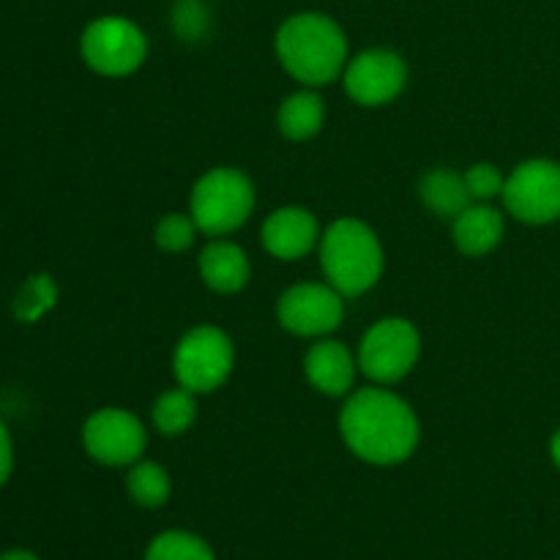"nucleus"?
<instances>
[{
  "label": "nucleus",
  "instance_id": "ddd939ff",
  "mask_svg": "<svg viewBox=\"0 0 560 560\" xmlns=\"http://www.w3.org/2000/svg\"><path fill=\"white\" fill-rule=\"evenodd\" d=\"M359 359L348 350V345L337 339H320L312 345L304 359L306 381L326 397H345L353 388Z\"/></svg>",
  "mask_w": 560,
  "mask_h": 560
},
{
  "label": "nucleus",
  "instance_id": "4468645a",
  "mask_svg": "<svg viewBox=\"0 0 560 560\" xmlns=\"http://www.w3.org/2000/svg\"><path fill=\"white\" fill-rule=\"evenodd\" d=\"M503 213L490 202H470L457 219H454V244L463 255L485 257L503 241Z\"/></svg>",
  "mask_w": 560,
  "mask_h": 560
},
{
  "label": "nucleus",
  "instance_id": "7ed1b4c3",
  "mask_svg": "<svg viewBox=\"0 0 560 560\" xmlns=\"http://www.w3.org/2000/svg\"><path fill=\"white\" fill-rule=\"evenodd\" d=\"M320 266L328 284L345 299L366 293L383 273L381 238L359 219H337L320 235Z\"/></svg>",
  "mask_w": 560,
  "mask_h": 560
},
{
  "label": "nucleus",
  "instance_id": "393cba45",
  "mask_svg": "<svg viewBox=\"0 0 560 560\" xmlns=\"http://www.w3.org/2000/svg\"><path fill=\"white\" fill-rule=\"evenodd\" d=\"M11 468H14V443H11L9 427L0 419V487L9 481Z\"/></svg>",
  "mask_w": 560,
  "mask_h": 560
},
{
  "label": "nucleus",
  "instance_id": "f257e3e1",
  "mask_svg": "<svg viewBox=\"0 0 560 560\" xmlns=\"http://www.w3.org/2000/svg\"><path fill=\"white\" fill-rule=\"evenodd\" d=\"M339 432L350 452L370 465H399L416 452L421 438L419 416L386 388L350 394L339 413Z\"/></svg>",
  "mask_w": 560,
  "mask_h": 560
},
{
  "label": "nucleus",
  "instance_id": "1a4fd4ad",
  "mask_svg": "<svg viewBox=\"0 0 560 560\" xmlns=\"http://www.w3.org/2000/svg\"><path fill=\"white\" fill-rule=\"evenodd\" d=\"M82 443L96 463L124 468V465L140 463L148 432L142 421L129 410L102 408L82 427Z\"/></svg>",
  "mask_w": 560,
  "mask_h": 560
},
{
  "label": "nucleus",
  "instance_id": "a211bd4d",
  "mask_svg": "<svg viewBox=\"0 0 560 560\" xmlns=\"http://www.w3.org/2000/svg\"><path fill=\"white\" fill-rule=\"evenodd\" d=\"M197 421V394H191L189 388L178 386L164 392L162 397L153 405V424L162 435L175 438L184 435L191 424Z\"/></svg>",
  "mask_w": 560,
  "mask_h": 560
},
{
  "label": "nucleus",
  "instance_id": "f03ea898",
  "mask_svg": "<svg viewBox=\"0 0 560 560\" xmlns=\"http://www.w3.org/2000/svg\"><path fill=\"white\" fill-rule=\"evenodd\" d=\"M273 44L279 63L304 85H328L348 66V36L331 16L315 11L284 20Z\"/></svg>",
  "mask_w": 560,
  "mask_h": 560
},
{
  "label": "nucleus",
  "instance_id": "b1692460",
  "mask_svg": "<svg viewBox=\"0 0 560 560\" xmlns=\"http://www.w3.org/2000/svg\"><path fill=\"white\" fill-rule=\"evenodd\" d=\"M173 27L184 42H195L208 31V9L202 0H178L173 11Z\"/></svg>",
  "mask_w": 560,
  "mask_h": 560
},
{
  "label": "nucleus",
  "instance_id": "20e7f679",
  "mask_svg": "<svg viewBox=\"0 0 560 560\" xmlns=\"http://www.w3.org/2000/svg\"><path fill=\"white\" fill-rule=\"evenodd\" d=\"M255 211V184L241 170H208L191 189L189 213L197 230L211 238L238 230Z\"/></svg>",
  "mask_w": 560,
  "mask_h": 560
},
{
  "label": "nucleus",
  "instance_id": "5701e85b",
  "mask_svg": "<svg viewBox=\"0 0 560 560\" xmlns=\"http://www.w3.org/2000/svg\"><path fill=\"white\" fill-rule=\"evenodd\" d=\"M465 184H468V191L470 197H474V202H490L503 195V184H506V178H503L501 170H498L495 164L481 162V164H474V167L465 173Z\"/></svg>",
  "mask_w": 560,
  "mask_h": 560
},
{
  "label": "nucleus",
  "instance_id": "423d86ee",
  "mask_svg": "<svg viewBox=\"0 0 560 560\" xmlns=\"http://www.w3.org/2000/svg\"><path fill=\"white\" fill-rule=\"evenodd\" d=\"M421 353V337L405 317H386L364 334L359 348V370L377 386H392L413 372Z\"/></svg>",
  "mask_w": 560,
  "mask_h": 560
},
{
  "label": "nucleus",
  "instance_id": "aec40b11",
  "mask_svg": "<svg viewBox=\"0 0 560 560\" xmlns=\"http://www.w3.org/2000/svg\"><path fill=\"white\" fill-rule=\"evenodd\" d=\"M145 560H217L208 541L186 530H167L148 545Z\"/></svg>",
  "mask_w": 560,
  "mask_h": 560
},
{
  "label": "nucleus",
  "instance_id": "a878e982",
  "mask_svg": "<svg viewBox=\"0 0 560 560\" xmlns=\"http://www.w3.org/2000/svg\"><path fill=\"white\" fill-rule=\"evenodd\" d=\"M0 560H38V558L27 550H11L5 552V556H0Z\"/></svg>",
  "mask_w": 560,
  "mask_h": 560
},
{
  "label": "nucleus",
  "instance_id": "412c9836",
  "mask_svg": "<svg viewBox=\"0 0 560 560\" xmlns=\"http://www.w3.org/2000/svg\"><path fill=\"white\" fill-rule=\"evenodd\" d=\"M58 301V284L47 273H36V277L25 279L14 299V317L22 323H36L38 317L47 315Z\"/></svg>",
  "mask_w": 560,
  "mask_h": 560
},
{
  "label": "nucleus",
  "instance_id": "4be33fe9",
  "mask_svg": "<svg viewBox=\"0 0 560 560\" xmlns=\"http://www.w3.org/2000/svg\"><path fill=\"white\" fill-rule=\"evenodd\" d=\"M195 235H197V224L191 219V213H167L162 222L156 224V246L167 255H180V252L189 249L195 244Z\"/></svg>",
  "mask_w": 560,
  "mask_h": 560
},
{
  "label": "nucleus",
  "instance_id": "bb28decb",
  "mask_svg": "<svg viewBox=\"0 0 560 560\" xmlns=\"http://www.w3.org/2000/svg\"><path fill=\"white\" fill-rule=\"evenodd\" d=\"M550 454H552V463H556L558 470H560V430L556 432V435H552V441H550Z\"/></svg>",
  "mask_w": 560,
  "mask_h": 560
},
{
  "label": "nucleus",
  "instance_id": "f8f14e48",
  "mask_svg": "<svg viewBox=\"0 0 560 560\" xmlns=\"http://www.w3.org/2000/svg\"><path fill=\"white\" fill-rule=\"evenodd\" d=\"M320 241V224L306 208H277L262 224V244L279 260H299Z\"/></svg>",
  "mask_w": 560,
  "mask_h": 560
},
{
  "label": "nucleus",
  "instance_id": "6ab92c4d",
  "mask_svg": "<svg viewBox=\"0 0 560 560\" xmlns=\"http://www.w3.org/2000/svg\"><path fill=\"white\" fill-rule=\"evenodd\" d=\"M129 495L135 498V503L145 509H159L170 501V474L159 463H135V468L129 470Z\"/></svg>",
  "mask_w": 560,
  "mask_h": 560
},
{
  "label": "nucleus",
  "instance_id": "39448f33",
  "mask_svg": "<svg viewBox=\"0 0 560 560\" xmlns=\"http://www.w3.org/2000/svg\"><path fill=\"white\" fill-rule=\"evenodd\" d=\"M235 364L233 339L217 326H197L178 342L173 370L178 386L191 394H211L228 383Z\"/></svg>",
  "mask_w": 560,
  "mask_h": 560
},
{
  "label": "nucleus",
  "instance_id": "0eeeda50",
  "mask_svg": "<svg viewBox=\"0 0 560 560\" xmlns=\"http://www.w3.org/2000/svg\"><path fill=\"white\" fill-rule=\"evenodd\" d=\"M80 49L96 74L126 77L145 63L148 38L126 16H98L82 33Z\"/></svg>",
  "mask_w": 560,
  "mask_h": 560
},
{
  "label": "nucleus",
  "instance_id": "2eb2a0df",
  "mask_svg": "<svg viewBox=\"0 0 560 560\" xmlns=\"http://www.w3.org/2000/svg\"><path fill=\"white\" fill-rule=\"evenodd\" d=\"M200 273L202 282L213 290V293H238L246 288L252 277V266L246 252L238 244L230 241H213L202 249L200 255Z\"/></svg>",
  "mask_w": 560,
  "mask_h": 560
},
{
  "label": "nucleus",
  "instance_id": "f3484780",
  "mask_svg": "<svg viewBox=\"0 0 560 560\" xmlns=\"http://www.w3.org/2000/svg\"><path fill=\"white\" fill-rule=\"evenodd\" d=\"M326 120V104L315 91H299L288 96L279 107L277 126L290 140H310L323 129Z\"/></svg>",
  "mask_w": 560,
  "mask_h": 560
},
{
  "label": "nucleus",
  "instance_id": "6e6552de",
  "mask_svg": "<svg viewBox=\"0 0 560 560\" xmlns=\"http://www.w3.org/2000/svg\"><path fill=\"white\" fill-rule=\"evenodd\" d=\"M503 206L525 224H550L560 219V164L530 159L514 167L503 184Z\"/></svg>",
  "mask_w": 560,
  "mask_h": 560
},
{
  "label": "nucleus",
  "instance_id": "9d476101",
  "mask_svg": "<svg viewBox=\"0 0 560 560\" xmlns=\"http://www.w3.org/2000/svg\"><path fill=\"white\" fill-rule=\"evenodd\" d=\"M345 317V295L331 284H295L277 304L279 326L295 337H328Z\"/></svg>",
  "mask_w": 560,
  "mask_h": 560
},
{
  "label": "nucleus",
  "instance_id": "dca6fc26",
  "mask_svg": "<svg viewBox=\"0 0 560 560\" xmlns=\"http://www.w3.org/2000/svg\"><path fill=\"white\" fill-rule=\"evenodd\" d=\"M419 195L421 202H424L432 213H438V217L443 219H452V222L470 206V202H474L468 184H465V173L459 175L448 167L430 170V173L421 178Z\"/></svg>",
  "mask_w": 560,
  "mask_h": 560
},
{
  "label": "nucleus",
  "instance_id": "9b49d317",
  "mask_svg": "<svg viewBox=\"0 0 560 560\" xmlns=\"http://www.w3.org/2000/svg\"><path fill=\"white\" fill-rule=\"evenodd\" d=\"M348 96L361 107L392 104L408 82V66L392 49H366L355 55L342 71Z\"/></svg>",
  "mask_w": 560,
  "mask_h": 560
}]
</instances>
